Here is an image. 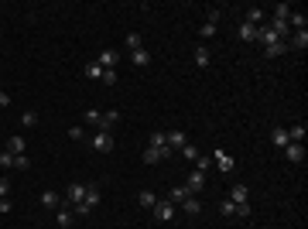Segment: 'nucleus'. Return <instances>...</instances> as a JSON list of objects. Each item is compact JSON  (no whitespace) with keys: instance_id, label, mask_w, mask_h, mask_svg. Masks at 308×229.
<instances>
[{"instance_id":"obj_1","label":"nucleus","mask_w":308,"mask_h":229,"mask_svg":"<svg viewBox=\"0 0 308 229\" xmlns=\"http://www.w3.org/2000/svg\"><path fill=\"white\" fill-rule=\"evenodd\" d=\"M117 120H120V110H106V113H99L96 130H99V134H110V130L117 127Z\"/></svg>"},{"instance_id":"obj_2","label":"nucleus","mask_w":308,"mask_h":229,"mask_svg":"<svg viewBox=\"0 0 308 229\" xmlns=\"http://www.w3.org/2000/svg\"><path fill=\"white\" fill-rule=\"evenodd\" d=\"M154 219H157V223H171V219H175V202H154Z\"/></svg>"},{"instance_id":"obj_3","label":"nucleus","mask_w":308,"mask_h":229,"mask_svg":"<svg viewBox=\"0 0 308 229\" xmlns=\"http://www.w3.org/2000/svg\"><path fill=\"white\" fill-rule=\"evenodd\" d=\"M89 144H92V151H99V154L113 151V137H110V134H99V130H96V137H92Z\"/></svg>"},{"instance_id":"obj_4","label":"nucleus","mask_w":308,"mask_h":229,"mask_svg":"<svg viewBox=\"0 0 308 229\" xmlns=\"http://www.w3.org/2000/svg\"><path fill=\"white\" fill-rule=\"evenodd\" d=\"M117 62H120V52H113V48H103V52H99V58H96V65H99V69H113Z\"/></svg>"},{"instance_id":"obj_5","label":"nucleus","mask_w":308,"mask_h":229,"mask_svg":"<svg viewBox=\"0 0 308 229\" xmlns=\"http://www.w3.org/2000/svg\"><path fill=\"white\" fill-rule=\"evenodd\" d=\"M164 144H168L171 151H175V147L182 151V147L188 144V137H185V130H168V134H164Z\"/></svg>"},{"instance_id":"obj_6","label":"nucleus","mask_w":308,"mask_h":229,"mask_svg":"<svg viewBox=\"0 0 308 229\" xmlns=\"http://www.w3.org/2000/svg\"><path fill=\"white\" fill-rule=\"evenodd\" d=\"M161 157L168 161V157H171V147H148V151H144V164H157Z\"/></svg>"},{"instance_id":"obj_7","label":"nucleus","mask_w":308,"mask_h":229,"mask_svg":"<svg viewBox=\"0 0 308 229\" xmlns=\"http://www.w3.org/2000/svg\"><path fill=\"white\" fill-rule=\"evenodd\" d=\"M213 161L219 164V171H233V168H236V161H233V157L223 151V147H216V151H213Z\"/></svg>"},{"instance_id":"obj_8","label":"nucleus","mask_w":308,"mask_h":229,"mask_svg":"<svg viewBox=\"0 0 308 229\" xmlns=\"http://www.w3.org/2000/svg\"><path fill=\"white\" fill-rule=\"evenodd\" d=\"M185 188H188L192 195H199V192L206 188V174H202V171H192V174H188V185H185Z\"/></svg>"},{"instance_id":"obj_9","label":"nucleus","mask_w":308,"mask_h":229,"mask_svg":"<svg viewBox=\"0 0 308 229\" xmlns=\"http://www.w3.org/2000/svg\"><path fill=\"white\" fill-rule=\"evenodd\" d=\"M41 209H48V212L62 209V195H55V192H41Z\"/></svg>"},{"instance_id":"obj_10","label":"nucleus","mask_w":308,"mask_h":229,"mask_svg":"<svg viewBox=\"0 0 308 229\" xmlns=\"http://www.w3.org/2000/svg\"><path fill=\"white\" fill-rule=\"evenodd\" d=\"M284 45H288V48H298V52H305V48H308V31H295V34H291Z\"/></svg>"},{"instance_id":"obj_11","label":"nucleus","mask_w":308,"mask_h":229,"mask_svg":"<svg viewBox=\"0 0 308 229\" xmlns=\"http://www.w3.org/2000/svg\"><path fill=\"white\" fill-rule=\"evenodd\" d=\"M284 157H288L291 164H302V161H305V147H302V144H288V147H284Z\"/></svg>"},{"instance_id":"obj_12","label":"nucleus","mask_w":308,"mask_h":229,"mask_svg":"<svg viewBox=\"0 0 308 229\" xmlns=\"http://www.w3.org/2000/svg\"><path fill=\"white\" fill-rule=\"evenodd\" d=\"M65 199H69V205H79L86 199V185H69L65 188Z\"/></svg>"},{"instance_id":"obj_13","label":"nucleus","mask_w":308,"mask_h":229,"mask_svg":"<svg viewBox=\"0 0 308 229\" xmlns=\"http://www.w3.org/2000/svg\"><path fill=\"white\" fill-rule=\"evenodd\" d=\"M182 212H185V216H199V212H202V202H199V195H188V199L182 202Z\"/></svg>"},{"instance_id":"obj_14","label":"nucleus","mask_w":308,"mask_h":229,"mask_svg":"<svg viewBox=\"0 0 308 229\" xmlns=\"http://www.w3.org/2000/svg\"><path fill=\"white\" fill-rule=\"evenodd\" d=\"M72 219H76L72 205H69V202H62V209H59V226H62V229H69V226H72Z\"/></svg>"},{"instance_id":"obj_15","label":"nucleus","mask_w":308,"mask_h":229,"mask_svg":"<svg viewBox=\"0 0 308 229\" xmlns=\"http://www.w3.org/2000/svg\"><path fill=\"white\" fill-rule=\"evenodd\" d=\"M24 147H28V144H24V137H21V134H14V137L7 141V154H14V157H17V154H24Z\"/></svg>"},{"instance_id":"obj_16","label":"nucleus","mask_w":308,"mask_h":229,"mask_svg":"<svg viewBox=\"0 0 308 229\" xmlns=\"http://www.w3.org/2000/svg\"><path fill=\"white\" fill-rule=\"evenodd\" d=\"M271 141H274V147H288V144H291L284 127H274V130H271Z\"/></svg>"},{"instance_id":"obj_17","label":"nucleus","mask_w":308,"mask_h":229,"mask_svg":"<svg viewBox=\"0 0 308 229\" xmlns=\"http://www.w3.org/2000/svg\"><path fill=\"white\" fill-rule=\"evenodd\" d=\"M236 38H243V41H257V28L243 21V24H240V31H236Z\"/></svg>"},{"instance_id":"obj_18","label":"nucleus","mask_w":308,"mask_h":229,"mask_svg":"<svg viewBox=\"0 0 308 229\" xmlns=\"http://www.w3.org/2000/svg\"><path fill=\"white\" fill-rule=\"evenodd\" d=\"M284 52H288V45H284V41H274V45H264V55H267V58H277V55H284Z\"/></svg>"},{"instance_id":"obj_19","label":"nucleus","mask_w":308,"mask_h":229,"mask_svg":"<svg viewBox=\"0 0 308 229\" xmlns=\"http://www.w3.org/2000/svg\"><path fill=\"white\" fill-rule=\"evenodd\" d=\"M209 58H213V55H209V48H206V45H199V48H195V65H199V69H209Z\"/></svg>"},{"instance_id":"obj_20","label":"nucleus","mask_w":308,"mask_h":229,"mask_svg":"<svg viewBox=\"0 0 308 229\" xmlns=\"http://www.w3.org/2000/svg\"><path fill=\"white\" fill-rule=\"evenodd\" d=\"M260 21H264V10H260V7H246V24L260 28Z\"/></svg>"},{"instance_id":"obj_21","label":"nucleus","mask_w":308,"mask_h":229,"mask_svg":"<svg viewBox=\"0 0 308 229\" xmlns=\"http://www.w3.org/2000/svg\"><path fill=\"white\" fill-rule=\"evenodd\" d=\"M130 62H134V65H151V52L137 48V52H130Z\"/></svg>"},{"instance_id":"obj_22","label":"nucleus","mask_w":308,"mask_h":229,"mask_svg":"<svg viewBox=\"0 0 308 229\" xmlns=\"http://www.w3.org/2000/svg\"><path fill=\"white\" fill-rule=\"evenodd\" d=\"M188 195H192V192H188V188H185V185H175V188H171V195H168V199H171V202H178V205H182V202H185V199H188Z\"/></svg>"},{"instance_id":"obj_23","label":"nucleus","mask_w":308,"mask_h":229,"mask_svg":"<svg viewBox=\"0 0 308 229\" xmlns=\"http://www.w3.org/2000/svg\"><path fill=\"white\" fill-rule=\"evenodd\" d=\"M230 202H246V185H240V181L233 185L230 188Z\"/></svg>"},{"instance_id":"obj_24","label":"nucleus","mask_w":308,"mask_h":229,"mask_svg":"<svg viewBox=\"0 0 308 229\" xmlns=\"http://www.w3.org/2000/svg\"><path fill=\"white\" fill-rule=\"evenodd\" d=\"M291 14H295V10H291V3H277V7H274V21H288Z\"/></svg>"},{"instance_id":"obj_25","label":"nucleus","mask_w":308,"mask_h":229,"mask_svg":"<svg viewBox=\"0 0 308 229\" xmlns=\"http://www.w3.org/2000/svg\"><path fill=\"white\" fill-rule=\"evenodd\" d=\"M154 202H157L154 192H141V195H137V205H144V209H154Z\"/></svg>"},{"instance_id":"obj_26","label":"nucleus","mask_w":308,"mask_h":229,"mask_svg":"<svg viewBox=\"0 0 308 229\" xmlns=\"http://www.w3.org/2000/svg\"><path fill=\"white\" fill-rule=\"evenodd\" d=\"M82 72H86V79H92V82H99V76H103V69H99L96 62H89V65H86Z\"/></svg>"},{"instance_id":"obj_27","label":"nucleus","mask_w":308,"mask_h":229,"mask_svg":"<svg viewBox=\"0 0 308 229\" xmlns=\"http://www.w3.org/2000/svg\"><path fill=\"white\" fill-rule=\"evenodd\" d=\"M123 45H127L130 52H137V48H141V34H137V31H130V34L123 38Z\"/></svg>"},{"instance_id":"obj_28","label":"nucleus","mask_w":308,"mask_h":229,"mask_svg":"<svg viewBox=\"0 0 308 229\" xmlns=\"http://www.w3.org/2000/svg\"><path fill=\"white\" fill-rule=\"evenodd\" d=\"M21 123H24V127H38V113H34V110H24V113H21Z\"/></svg>"},{"instance_id":"obj_29","label":"nucleus","mask_w":308,"mask_h":229,"mask_svg":"<svg viewBox=\"0 0 308 229\" xmlns=\"http://www.w3.org/2000/svg\"><path fill=\"white\" fill-rule=\"evenodd\" d=\"M209 168H213V157H206V154H199V157H195V171H202V174H206Z\"/></svg>"},{"instance_id":"obj_30","label":"nucleus","mask_w":308,"mask_h":229,"mask_svg":"<svg viewBox=\"0 0 308 229\" xmlns=\"http://www.w3.org/2000/svg\"><path fill=\"white\" fill-rule=\"evenodd\" d=\"M14 168H17V171H28V168H31V157H28V154H17V157H14Z\"/></svg>"},{"instance_id":"obj_31","label":"nucleus","mask_w":308,"mask_h":229,"mask_svg":"<svg viewBox=\"0 0 308 229\" xmlns=\"http://www.w3.org/2000/svg\"><path fill=\"white\" fill-rule=\"evenodd\" d=\"M233 216H240V219H250V202H236Z\"/></svg>"},{"instance_id":"obj_32","label":"nucleus","mask_w":308,"mask_h":229,"mask_svg":"<svg viewBox=\"0 0 308 229\" xmlns=\"http://www.w3.org/2000/svg\"><path fill=\"white\" fill-rule=\"evenodd\" d=\"M99 82H106V86H117V69H103Z\"/></svg>"},{"instance_id":"obj_33","label":"nucleus","mask_w":308,"mask_h":229,"mask_svg":"<svg viewBox=\"0 0 308 229\" xmlns=\"http://www.w3.org/2000/svg\"><path fill=\"white\" fill-rule=\"evenodd\" d=\"M182 157H185V161H195V157H199V147H192V144H185V147H182Z\"/></svg>"},{"instance_id":"obj_34","label":"nucleus","mask_w":308,"mask_h":229,"mask_svg":"<svg viewBox=\"0 0 308 229\" xmlns=\"http://www.w3.org/2000/svg\"><path fill=\"white\" fill-rule=\"evenodd\" d=\"M151 147H168V144H164V130H154L151 134Z\"/></svg>"},{"instance_id":"obj_35","label":"nucleus","mask_w":308,"mask_h":229,"mask_svg":"<svg viewBox=\"0 0 308 229\" xmlns=\"http://www.w3.org/2000/svg\"><path fill=\"white\" fill-rule=\"evenodd\" d=\"M82 120H86V123H92V127H96V123H99V110H86V113H82Z\"/></svg>"},{"instance_id":"obj_36","label":"nucleus","mask_w":308,"mask_h":229,"mask_svg":"<svg viewBox=\"0 0 308 229\" xmlns=\"http://www.w3.org/2000/svg\"><path fill=\"white\" fill-rule=\"evenodd\" d=\"M7 195H10V178L0 174V199H7Z\"/></svg>"},{"instance_id":"obj_37","label":"nucleus","mask_w":308,"mask_h":229,"mask_svg":"<svg viewBox=\"0 0 308 229\" xmlns=\"http://www.w3.org/2000/svg\"><path fill=\"white\" fill-rule=\"evenodd\" d=\"M0 168H14V154L0 151Z\"/></svg>"},{"instance_id":"obj_38","label":"nucleus","mask_w":308,"mask_h":229,"mask_svg":"<svg viewBox=\"0 0 308 229\" xmlns=\"http://www.w3.org/2000/svg\"><path fill=\"white\" fill-rule=\"evenodd\" d=\"M213 34H216L213 24H202V28H199V38H213Z\"/></svg>"},{"instance_id":"obj_39","label":"nucleus","mask_w":308,"mask_h":229,"mask_svg":"<svg viewBox=\"0 0 308 229\" xmlns=\"http://www.w3.org/2000/svg\"><path fill=\"white\" fill-rule=\"evenodd\" d=\"M233 209H236V202H219V212L223 216H233Z\"/></svg>"},{"instance_id":"obj_40","label":"nucleus","mask_w":308,"mask_h":229,"mask_svg":"<svg viewBox=\"0 0 308 229\" xmlns=\"http://www.w3.org/2000/svg\"><path fill=\"white\" fill-rule=\"evenodd\" d=\"M0 212H10V202L7 199H0Z\"/></svg>"},{"instance_id":"obj_41","label":"nucleus","mask_w":308,"mask_h":229,"mask_svg":"<svg viewBox=\"0 0 308 229\" xmlns=\"http://www.w3.org/2000/svg\"><path fill=\"white\" fill-rule=\"evenodd\" d=\"M7 103H10V96H7V92H0V106H7Z\"/></svg>"}]
</instances>
